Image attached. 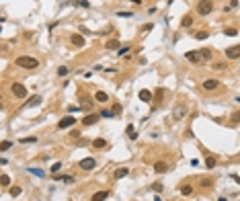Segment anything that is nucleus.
Listing matches in <instances>:
<instances>
[{
	"instance_id": "nucleus-1",
	"label": "nucleus",
	"mask_w": 240,
	"mask_h": 201,
	"mask_svg": "<svg viewBox=\"0 0 240 201\" xmlns=\"http://www.w3.org/2000/svg\"><path fill=\"white\" fill-rule=\"evenodd\" d=\"M14 66L17 68H25V70H35V68H39V59L31 58V56H19L14 59Z\"/></svg>"
},
{
	"instance_id": "nucleus-2",
	"label": "nucleus",
	"mask_w": 240,
	"mask_h": 201,
	"mask_svg": "<svg viewBox=\"0 0 240 201\" xmlns=\"http://www.w3.org/2000/svg\"><path fill=\"white\" fill-rule=\"evenodd\" d=\"M214 11V2L211 0H199L197 2V14L199 17H207V14H211Z\"/></svg>"
},
{
	"instance_id": "nucleus-3",
	"label": "nucleus",
	"mask_w": 240,
	"mask_h": 201,
	"mask_svg": "<svg viewBox=\"0 0 240 201\" xmlns=\"http://www.w3.org/2000/svg\"><path fill=\"white\" fill-rule=\"evenodd\" d=\"M11 93L17 96V99H27V88H25L23 84H19V82H14L11 86Z\"/></svg>"
},
{
	"instance_id": "nucleus-4",
	"label": "nucleus",
	"mask_w": 240,
	"mask_h": 201,
	"mask_svg": "<svg viewBox=\"0 0 240 201\" xmlns=\"http://www.w3.org/2000/svg\"><path fill=\"white\" fill-rule=\"evenodd\" d=\"M78 166L82 168V170H86V172H88V170H92V168L97 166V160H94V158H82V160L78 162Z\"/></svg>"
},
{
	"instance_id": "nucleus-5",
	"label": "nucleus",
	"mask_w": 240,
	"mask_h": 201,
	"mask_svg": "<svg viewBox=\"0 0 240 201\" xmlns=\"http://www.w3.org/2000/svg\"><path fill=\"white\" fill-rule=\"evenodd\" d=\"M74 123H76V117L68 115V117H64V119H60V121H57V129H66V127H72Z\"/></svg>"
},
{
	"instance_id": "nucleus-6",
	"label": "nucleus",
	"mask_w": 240,
	"mask_h": 201,
	"mask_svg": "<svg viewBox=\"0 0 240 201\" xmlns=\"http://www.w3.org/2000/svg\"><path fill=\"white\" fill-rule=\"evenodd\" d=\"M224 56L228 59H238L240 58V45H232V47H228L226 51H224Z\"/></svg>"
},
{
	"instance_id": "nucleus-7",
	"label": "nucleus",
	"mask_w": 240,
	"mask_h": 201,
	"mask_svg": "<svg viewBox=\"0 0 240 201\" xmlns=\"http://www.w3.org/2000/svg\"><path fill=\"white\" fill-rule=\"evenodd\" d=\"M203 88L209 90V93H211V90H217V88H220V80H217V78H207V80H203Z\"/></svg>"
},
{
	"instance_id": "nucleus-8",
	"label": "nucleus",
	"mask_w": 240,
	"mask_h": 201,
	"mask_svg": "<svg viewBox=\"0 0 240 201\" xmlns=\"http://www.w3.org/2000/svg\"><path fill=\"white\" fill-rule=\"evenodd\" d=\"M185 58L189 59L191 64H199V62H203V58H201V51H187V53H185Z\"/></svg>"
},
{
	"instance_id": "nucleus-9",
	"label": "nucleus",
	"mask_w": 240,
	"mask_h": 201,
	"mask_svg": "<svg viewBox=\"0 0 240 201\" xmlns=\"http://www.w3.org/2000/svg\"><path fill=\"white\" fill-rule=\"evenodd\" d=\"M99 117H101V113H88L86 117H82V125H86V127H88V125H94Z\"/></svg>"
},
{
	"instance_id": "nucleus-10",
	"label": "nucleus",
	"mask_w": 240,
	"mask_h": 201,
	"mask_svg": "<svg viewBox=\"0 0 240 201\" xmlns=\"http://www.w3.org/2000/svg\"><path fill=\"white\" fill-rule=\"evenodd\" d=\"M185 115H187V105H179L177 109H174V113H172V117L177 119V121H181Z\"/></svg>"
},
{
	"instance_id": "nucleus-11",
	"label": "nucleus",
	"mask_w": 240,
	"mask_h": 201,
	"mask_svg": "<svg viewBox=\"0 0 240 201\" xmlns=\"http://www.w3.org/2000/svg\"><path fill=\"white\" fill-rule=\"evenodd\" d=\"M70 41H72V45H76V47H84V37L78 35V33H74V35H70Z\"/></svg>"
},
{
	"instance_id": "nucleus-12",
	"label": "nucleus",
	"mask_w": 240,
	"mask_h": 201,
	"mask_svg": "<svg viewBox=\"0 0 240 201\" xmlns=\"http://www.w3.org/2000/svg\"><path fill=\"white\" fill-rule=\"evenodd\" d=\"M137 96H140V101H144V103H152V101H154L152 93H150V90H146V88H142V90L137 93Z\"/></svg>"
},
{
	"instance_id": "nucleus-13",
	"label": "nucleus",
	"mask_w": 240,
	"mask_h": 201,
	"mask_svg": "<svg viewBox=\"0 0 240 201\" xmlns=\"http://www.w3.org/2000/svg\"><path fill=\"white\" fill-rule=\"evenodd\" d=\"M107 146H109V144H107V140H103V138H94V140H92V148H94V150H105Z\"/></svg>"
},
{
	"instance_id": "nucleus-14",
	"label": "nucleus",
	"mask_w": 240,
	"mask_h": 201,
	"mask_svg": "<svg viewBox=\"0 0 240 201\" xmlns=\"http://www.w3.org/2000/svg\"><path fill=\"white\" fill-rule=\"evenodd\" d=\"M127 175H129V166H121V168H117V170H115V181H119V178H123V177H127Z\"/></svg>"
},
{
	"instance_id": "nucleus-15",
	"label": "nucleus",
	"mask_w": 240,
	"mask_h": 201,
	"mask_svg": "<svg viewBox=\"0 0 240 201\" xmlns=\"http://www.w3.org/2000/svg\"><path fill=\"white\" fill-rule=\"evenodd\" d=\"M168 170V164L166 162H162V160H158V162H154V172H166Z\"/></svg>"
},
{
	"instance_id": "nucleus-16",
	"label": "nucleus",
	"mask_w": 240,
	"mask_h": 201,
	"mask_svg": "<svg viewBox=\"0 0 240 201\" xmlns=\"http://www.w3.org/2000/svg\"><path fill=\"white\" fill-rule=\"evenodd\" d=\"M94 101H97V103H107V101H109V95L103 93V90H97V93H94Z\"/></svg>"
},
{
	"instance_id": "nucleus-17",
	"label": "nucleus",
	"mask_w": 240,
	"mask_h": 201,
	"mask_svg": "<svg viewBox=\"0 0 240 201\" xmlns=\"http://www.w3.org/2000/svg\"><path fill=\"white\" fill-rule=\"evenodd\" d=\"M107 197H109V191H99L92 195V201H105Z\"/></svg>"
},
{
	"instance_id": "nucleus-18",
	"label": "nucleus",
	"mask_w": 240,
	"mask_h": 201,
	"mask_svg": "<svg viewBox=\"0 0 240 201\" xmlns=\"http://www.w3.org/2000/svg\"><path fill=\"white\" fill-rule=\"evenodd\" d=\"M199 51H201V58H203V62H211V58H214V51H211V49H199Z\"/></svg>"
},
{
	"instance_id": "nucleus-19",
	"label": "nucleus",
	"mask_w": 240,
	"mask_h": 201,
	"mask_svg": "<svg viewBox=\"0 0 240 201\" xmlns=\"http://www.w3.org/2000/svg\"><path fill=\"white\" fill-rule=\"evenodd\" d=\"M54 178L62 183H74V177H70V175H54Z\"/></svg>"
},
{
	"instance_id": "nucleus-20",
	"label": "nucleus",
	"mask_w": 240,
	"mask_h": 201,
	"mask_svg": "<svg viewBox=\"0 0 240 201\" xmlns=\"http://www.w3.org/2000/svg\"><path fill=\"white\" fill-rule=\"evenodd\" d=\"M193 17H191V14H187V17H183V21H181V25H183L185 29H189V27H193Z\"/></svg>"
},
{
	"instance_id": "nucleus-21",
	"label": "nucleus",
	"mask_w": 240,
	"mask_h": 201,
	"mask_svg": "<svg viewBox=\"0 0 240 201\" xmlns=\"http://www.w3.org/2000/svg\"><path fill=\"white\" fill-rule=\"evenodd\" d=\"M80 109H82V111H91V109H92V101H88V99H84V96H82Z\"/></svg>"
},
{
	"instance_id": "nucleus-22",
	"label": "nucleus",
	"mask_w": 240,
	"mask_h": 201,
	"mask_svg": "<svg viewBox=\"0 0 240 201\" xmlns=\"http://www.w3.org/2000/svg\"><path fill=\"white\" fill-rule=\"evenodd\" d=\"M181 193H183V195H187V197H189V195H191V193H193V185H181Z\"/></svg>"
},
{
	"instance_id": "nucleus-23",
	"label": "nucleus",
	"mask_w": 240,
	"mask_h": 201,
	"mask_svg": "<svg viewBox=\"0 0 240 201\" xmlns=\"http://www.w3.org/2000/svg\"><path fill=\"white\" fill-rule=\"evenodd\" d=\"M0 185H2V187H11V177H8V175H2V177H0Z\"/></svg>"
},
{
	"instance_id": "nucleus-24",
	"label": "nucleus",
	"mask_w": 240,
	"mask_h": 201,
	"mask_svg": "<svg viewBox=\"0 0 240 201\" xmlns=\"http://www.w3.org/2000/svg\"><path fill=\"white\" fill-rule=\"evenodd\" d=\"M205 166L207 168H216V158H214V156H207L205 158Z\"/></svg>"
},
{
	"instance_id": "nucleus-25",
	"label": "nucleus",
	"mask_w": 240,
	"mask_h": 201,
	"mask_svg": "<svg viewBox=\"0 0 240 201\" xmlns=\"http://www.w3.org/2000/svg\"><path fill=\"white\" fill-rule=\"evenodd\" d=\"M105 47H107V49H117V47H119V41H117V39H111V41H107Z\"/></svg>"
},
{
	"instance_id": "nucleus-26",
	"label": "nucleus",
	"mask_w": 240,
	"mask_h": 201,
	"mask_svg": "<svg viewBox=\"0 0 240 201\" xmlns=\"http://www.w3.org/2000/svg\"><path fill=\"white\" fill-rule=\"evenodd\" d=\"M207 35H209L207 31H197V33H195V39H199V41H203V39H207Z\"/></svg>"
},
{
	"instance_id": "nucleus-27",
	"label": "nucleus",
	"mask_w": 240,
	"mask_h": 201,
	"mask_svg": "<svg viewBox=\"0 0 240 201\" xmlns=\"http://www.w3.org/2000/svg\"><path fill=\"white\" fill-rule=\"evenodd\" d=\"M224 35H228V37H234V35H238V31H236L234 27H228V29L224 31Z\"/></svg>"
},
{
	"instance_id": "nucleus-28",
	"label": "nucleus",
	"mask_w": 240,
	"mask_h": 201,
	"mask_svg": "<svg viewBox=\"0 0 240 201\" xmlns=\"http://www.w3.org/2000/svg\"><path fill=\"white\" fill-rule=\"evenodd\" d=\"M68 72H70V68H66V66H60V68H57V76H68Z\"/></svg>"
},
{
	"instance_id": "nucleus-29",
	"label": "nucleus",
	"mask_w": 240,
	"mask_h": 201,
	"mask_svg": "<svg viewBox=\"0 0 240 201\" xmlns=\"http://www.w3.org/2000/svg\"><path fill=\"white\" fill-rule=\"evenodd\" d=\"M101 117L111 119V117H115V113H113V111H109V109H103V111H101Z\"/></svg>"
},
{
	"instance_id": "nucleus-30",
	"label": "nucleus",
	"mask_w": 240,
	"mask_h": 201,
	"mask_svg": "<svg viewBox=\"0 0 240 201\" xmlns=\"http://www.w3.org/2000/svg\"><path fill=\"white\" fill-rule=\"evenodd\" d=\"M129 51H131V47H129V45H123V47H121L119 51H117V56H127Z\"/></svg>"
},
{
	"instance_id": "nucleus-31",
	"label": "nucleus",
	"mask_w": 240,
	"mask_h": 201,
	"mask_svg": "<svg viewBox=\"0 0 240 201\" xmlns=\"http://www.w3.org/2000/svg\"><path fill=\"white\" fill-rule=\"evenodd\" d=\"M62 166H64L62 162H56V164H54L51 168H49V170H51V175H56V172H60V170H62Z\"/></svg>"
},
{
	"instance_id": "nucleus-32",
	"label": "nucleus",
	"mask_w": 240,
	"mask_h": 201,
	"mask_svg": "<svg viewBox=\"0 0 240 201\" xmlns=\"http://www.w3.org/2000/svg\"><path fill=\"white\" fill-rule=\"evenodd\" d=\"M8 193H11L12 197H19V195H21V187H11V189H8Z\"/></svg>"
},
{
	"instance_id": "nucleus-33",
	"label": "nucleus",
	"mask_w": 240,
	"mask_h": 201,
	"mask_svg": "<svg viewBox=\"0 0 240 201\" xmlns=\"http://www.w3.org/2000/svg\"><path fill=\"white\" fill-rule=\"evenodd\" d=\"M11 146H12V142H8V140H2V144H0V150L4 152V150H8Z\"/></svg>"
},
{
	"instance_id": "nucleus-34",
	"label": "nucleus",
	"mask_w": 240,
	"mask_h": 201,
	"mask_svg": "<svg viewBox=\"0 0 240 201\" xmlns=\"http://www.w3.org/2000/svg\"><path fill=\"white\" fill-rule=\"evenodd\" d=\"M152 191H154V193H162V191H164V187H162L160 183H154V185H152Z\"/></svg>"
},
{
	"instance_id": "nucleus-35",
	"label": "nucleus",
	"mask_w": 240,
	"mask_h": 201,
	"mask_svg": "<svg viewBox=\"0 0 240 201\" xmlns=\"http://www.w3.org/2000/svg\"><path fill=\"white\" fill-rule=\"evenodd\" d=\"M230 121H232V123H240V111H236V113H232V117H230Z\"/></svg>"
},
{
	"instance_id": "nucleus-36",
	"label": "nucleus",
	"mask_w": 240,
	"mask_h": 201,
	"mask_svg": "<svg viewBox=\"0 0 240 201\" xmlns=\"http://www.w3.org/2000/svg\"><path fill=\"white\" fill-rule=\"evenodd\" d=\"M33 142H37L35 136H31V138H21V144H33Z\"/></svg>"
},
{
	"instance_id": "nucleus-37",
	"label": "nucleus",
	"mask_w": 240,
	"mask_h": 201,
	"mask_svg": "<svg viewBox=\"0 0 240 201\" xmlns=\"http://www.w3.org/2000/svg\"><path fill=\"white\" fill-rule=\"evenodd\" d=\"M211 185H214V183H211V178H201V187H211Z\"/></svg>"
},
{
	"instance_id": "nucleus-38",
	"label": "nucleus",
	"mask_w": 240,
	"mask_h": 201,
	"mask_svg": "<svg viewBox=\"0 0 240 201\" xmlns=\"http://www.w3.org/2000/svg\"><path fill=\"white\" fill-rule=\"evenodd\" d=\"M121 111H123V107L119 105V103H115V105H113V113H115V115H119Z\"/></svg>"
},
{
	"instance_id": "nucleus-39",
	"label": "nucleus",
	"mask_w": 240,
	"mask_h": 201,
	"mask_svg": "<svg viewBox=\"0 0 240 201\" xmlns=\"http://www.w3.org/2000/svg\"><path fill=\"white\" fill-rule=\"evenodd\" d=\"M29 172H33V175H37V177H43V175H45V172L39 170V168H29Z\"/></svg>"
},
{
	"instance_id": "nucleus-40",
	"label": "nucleus",
	"mask_w": 240,
	"mask_h": 201,
	"mask_svg": "<svg viewBox=\"0 0 240 201\" xmlns=\"http://www.w3.org/2000/svg\"><path fill=\"white\" fill-rule=\"evenodd\" d=\"M39 103H41V96H33V99H31V103H29V105L33 107V105H39Z\"/></svg>"
},
{
	"instance_id": "nucleus-41",
	"label": "nucleus",
	"mask_w": 240,
	"mask_h": 201,
	"mask_svg": "<svg viewBox=\"0 0 240 201\" xmlns=\"http://www.w3.org/2000/svg\"><path fill=\"white\" fill-rule=\"evenodd\" d=\"M214 70H226V64H222V62H220V64H214Z\"/></svg>"
},
{
	"instance_id": "nucleus-42",
	"label": "nucleus",
	"mask_w": 240,
	"mask_h": 201,
	"mask_svg": "<svg viewBox=\"0 0 240 201\" xmlns=\"http://www.w3.org/2000/svg\"><path fill=\"white\" fill-rule=\"evenodd\" d=\"M117 14H119V17H129V19L134 17V12H117Z\"/></svg>"
},
{
	"instance_id": "nucleus-43",
	"label": "nucleus",
	"mask_w": 240,
	"mask_h": 201,
	"mask_svg": "<svg viewBox=\"0 0 240 201\" xmlns=\"http://www.w3.org/2000/svg\"><path fill=\"white\" fill-rule=\"evenodd\" d=\"M70 136H72V138H80V131H78V129H74L72 133H70Z\"/></svg>"
},
{
	"instance_id": "nucleus-44",
	"label": "nucleus",
	"mask_w": 240,
	"mask_h": 201,
	"mask_svg": "<svg viewBox=\"0 0 240 201\" xmlns=\"http://www.w3.org/2000/svg\"><path fill=\"white\" fill-rule=\"evenodd\" d=\"M232 178H234V181H236V183L240 185V177H238V175H232Z\"/></svg>"
},
{
	"instance_id": "nucleus-45",
	"label": "nucleus",
	"mask_w": 240,
	"mask_h": 201,
	"mask_svg": "<svg viewBox=\"0 0 240 201\" xmlns=\"http://www.w3.org/2000/svg\"><path fill=\"white\" fill-rule=\"evenodd\" d=\"M129 2H134V4H142V0H129Z\"/></svg>"
},
{
	"instance_id": "nucleus-46",
	"label": "nucleus",
	"mask_w": 240,
	"mask_h": 201,
	"mask_svg": "<svg viewBox=\"0 0 240 201\" xmlns=\"http://www.w3.org/2000/svg\"><path fill=\"white\" fill-rule=\"evenodd\" d=\"M154 201H162V197H160V195H156V197H154Z\"/></svg>"
}]
</instances>
